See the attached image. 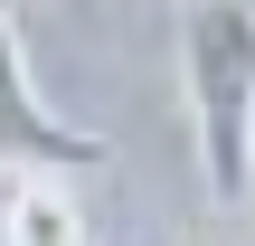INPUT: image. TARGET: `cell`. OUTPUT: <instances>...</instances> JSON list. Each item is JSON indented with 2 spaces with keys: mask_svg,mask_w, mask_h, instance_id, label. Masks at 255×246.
Returning <instances> with one entry per match:
<instances>
[{
  "mask_svg": "<svg viewBox=\"0 0 255 246\" xmlns=\"http://www.w3.org/2000/svg\"><path fill=\"white\" fill-rule=\"evenodd\" d=\"M180 76H189V123H199L208 199L237 209L255 190V9L246 0H189Z\"/></svg>",
  "mask_w": 255,
  "mask_h": 246,
  "instance_id": "obj_1",
  "label": "cell"
},
{
  "mask_svg": "<svg viewBox=\"0 0 255 246\" xmlns=\"http://www.w3.org/2000/svg\"><path fill=\"white\" fill-rule=\"evenodd\" d=\"M0 171H19V180H38V171H57V180H66V171H104V142L76 133V123L38 95L9 19H0Z\"/></svg>",
  "mask_w": 255,
  "mask_h": 246,
  "instance_id": "obj_2",
  "label": "cell"
},
{
  "mask_svg": "<svg viewBox=\"0 0 255 246\" xmlns=\"http://www.w3.org/2000/svg\"><path fill=\"white\" fill-rule=\"evenodd\" d=\"M0 246H85V209L57 190V171L19 180L9 209H0Z\"/></svg>",
  "mask_w": 255,
  "mask_h": 246,
  "instance_id": "obj_3",
  "label": "cell"
}]
</instances>
